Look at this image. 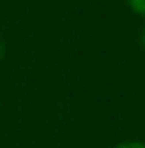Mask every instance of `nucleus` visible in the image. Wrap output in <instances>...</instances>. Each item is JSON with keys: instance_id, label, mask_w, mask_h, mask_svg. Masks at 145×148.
<instances>
[{"instance_id": "nucleus-3", "label": "nucleus", "mask_w": 145, "mask_h": 148, "mask_svg": "<svg viewBox=\"0 0 145 148\" xmlns=\"http://www.w3.org/2000/svg\"><path fill=\"white\" fill-rule=\"evenodd\" d=\"M138 44H140V49L145 51V22H143V27H140V34H138Z\"/></svg>"}, {"instance_id": "nucleus-1", "label": "nucleus", "mask_w": 145, "mask_h": 148, "mask_svg": "<svg viewBox=\"0 0 145 148\" xmlns=\"http://www.w3.org/2000/svg\"><path fill=\"white\" fill-rule=\"evenodd\" d=\"M126 5H128V10L133 15L145 17V0H126Z\"/></svg>"}, {"instance_id": "nucleus-2", "label": "nucleus", "mask_w": 145, "mask_h": 148, "mask_svg": "<svg viewBox=\"0 0 145 148\" xmlns=\"http://www.w3.org/2000/svg\"><path fill=\"white\" fill-rule=\"evenodd\" d=\"M114 148H145V141H136V138H126V141H121V143H116Z\"/></svg>"}]
</instances>
